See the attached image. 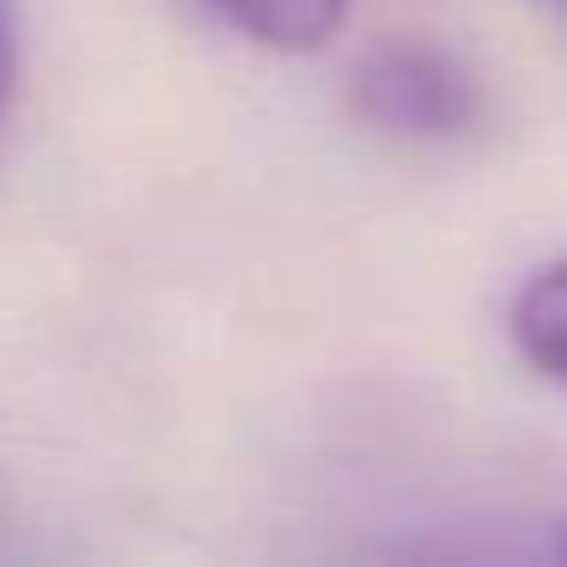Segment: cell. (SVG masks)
<instances>
[{"label":"cell","mask_w":567,"mask_h":567,"mask_svg":"<svg viewBox=\"0 0 567 567\" xmlns=\"http://www.w3.org/2000/svg\"><path fill=\"white\" fill-rule=\"evenodd\" d=\"M348 104L372 135L445 147V141H464L482 123V80L440 43L391 38L360 55Z\"/></svg>","instance_id":"6da1fadb"},{"label":"cell","mask_w":567,"mask_h":567,"mask_svg":"<svg viewBox=\"0 0 567 567\" xmlns=\"http://www.w3.org/2000/svg\"><path fill=\"white\" fill-rule=\"evenodd\" d=\"M506 336L530 372L567 384V257L525 275V287L506 306Z\"/></svg>","instance_id":"7a4b0ae2"},{"label":"cell","mask_w":567,"mask_h":567,"mask_svg":"<svg viewBox=\"0 0 567 567\" xmlns=\"http://www.w3.org/2000/svg\"><path fill=\"white\" fill-rule=\"evenodd\" d=\"M208 7L238 38L262 43V50H281V55L330 43L348 13V0H208Z\"/></svg>","instance_id":"3957f363"},{"label":"cell","mask_w":567,"mask_h":567,"mask_svg":"<svg viewBox=\"0 0 567 567\" xmlns=\"http://www.w3.org/2000/svg\"><path fill=\"white\" fill-rule=\"evenodd\" d=\"M19 92V0H0V123Z\"/></svg>","instance_id":"277c9868"},{"label":"cell","mask_w":567,"mask_h":567,"mask_svg":"<svg viewBox=\"0 0 567 567\" xmlns=\"http://www.w3.org/2000/svg\"><path fill=\"white\" fill-rule=\"evenodd\" d=\"M549 7H555V13H567V0H549Z\"/></svg>","instance_id":"5b68a950"}]
</instances>
